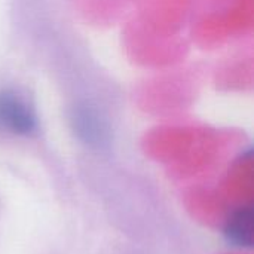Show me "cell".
I'll return each instance as SVG.
<instances>
[{
  "mask_svg": "<svg viewBox=\"0 0 254 254\" xmlns=\"http://www.w3.org/2000/svg\"><path fill=\"white\" fill-rule=\"evenodd\" d=\"M37 129V118L28 103L15 91H0V131L28 137Z\"/></svg>",
  "mask_w": 254,
  "mask_h": 254,
  "instance_id": "6da1fadb",
  "label": "cell"
},
{
  "mask_svg": "<svg viewBox=\"0 0 254 254\" xmlns=\"http://www.w3.org/2000/svg\"><path fill=\"white\" fill-rule=\"evenodd\" d=\"M73 127L79 138L88 146L103 147L107 141V128L103 119L88 107L74 112Z\"/></svg>",
  "mask_w": 254,
  "mask_h": 254,
  "instance_id": "7a4b0ae2",
  "label": "cell"
},
{
  "mask_svg": "<svg viewBox=\"0 0 254 254\" xmlns=\"http://www.w3.org/2000/svg\"><path fill=\"white\" fill-rule=\"evenodd\" d=\"M225 235L229 243L238 247H250L253 237V214L250 208H240L226 223Z\"/></svg>",
  "mask_w": 254,
  "mask_h": 254,
  "instance_id": "3957f363",
  "label": "cell"
}]
</instances>
